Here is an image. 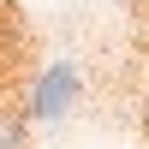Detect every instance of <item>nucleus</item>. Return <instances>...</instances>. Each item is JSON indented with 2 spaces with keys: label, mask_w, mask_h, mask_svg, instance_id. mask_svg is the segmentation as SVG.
<instances>
[{
  "label": "nucleus",
  "mask_w": 149,
  "mask_h": 149,
  "mask_svg": "<svg viewBox=\"0 0 149 149\" xmlns=\"http://www.w3.org/2000/svg\"><path fill=\"white\" fill-rule=\"evenodd\" d=\"M0 149H24V119L0 107Z\"/></svg>",
  "instance_id": "nucleus-1"
},
{
  "label": "nucleus",
  "mask_w": 149,
  "mask_h": 149,
  "mask_svg": "<svg viewBox=\"0 0 149 149\" xmlns=\"http://www.w3.org/2000/svg\"><path fill=\"white\" fill-rule=\"evenodd\" d=\"M131 18L143 24V36H149V0H137V6H131Z\"/></svg>",
  "instance_id": "nucleus-2"
},
{
  "label": "nucleus",
  "mask_w": 149,
  "mask_h": 149,
  "mask_svg": "<svg viewBox=\"0 0 149 149\" xmlns=\"http://www.w3.org/2000/svg\"><path fill=\"white\" fill-rule=\"evenodd\" d=\"M143 125H149V95H143Z\"/></svg>",
  "instance_id": "nucleus-3"
}]
</instances>
